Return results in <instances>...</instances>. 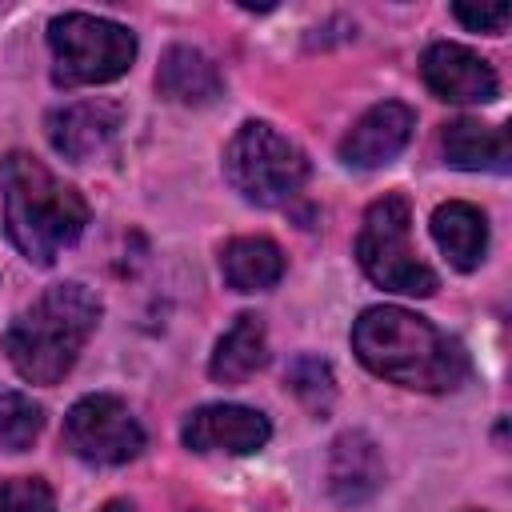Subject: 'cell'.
Segmentation results:
<instances>
[{
  "label": "cell",
  "mask_w": 512,
  "mask_h": 512,
  "mask_svg": "<svg viewBox=\"0 0 512 512\" xmlns=\"http://www.w3.org/2000/svg\"><path fill=\"white\" fill-rule=\"evenodd\" d=\"M352 348L368 372L416 392H452L468 376L460 340L396 304L360 312L352 324Z\"/></svg>",
  "instance_id": "cell-1"
},
{
  "label": "cell",
  "mask_w": 512,
  "mask_h": 512,
  "mask_svg": "<svg viewBox=\"0 0 512 512\" xmlns=\"http://www.w3.org/2000/svg\"><path fill=\"white\" fill-rule=\"evenodd\" d=\"M0 188H4V224L12 244L24 252V260L48 268L68 244L80 240L88 224L84 196L56 180L36 156L8 152L0 160Z\"/></svg>",
  "instance_id": "cell-2"
},
{
  "label": "cell",
  "mask_w": 512,
  "mask_h": 512,
  "mask_svg": "<svg viewBox=\"0 0 512 512\" xmlns=\"http://www.w3.org/2000/svg\"><path fill=\"white\" fill-rule=\"evenodd\" d=\"M100 324V300L84 284H52L4 332V352L28 384H56L80 360Z\"/></svg>",
  "instance_id": "cell-3"
},
{
  "label": "cell",
  "mask_w": 512,
  "mask_h": 512,
  "mask_svg": "<svg viewBox=\"0 0 512 512\" xmlns=\"http://www.w3.org/2000/svg\"><path fill=\"white\" fill-rule=\"evenodd\" d=\"M356 260L364 276L388 292H400V296L436 292V272L412 248V204L400 192H384L364 212V224L356 236Z\"/></svg>",
  "instance_id": "cell-4"
},
{
  "label": "cell",
  "mask_w": 512,
  "mask_h": 512,
  "mask_svg": "<svg viewBox=\"0 0 512 512\" xmlns=\"http://www.w3.org/2000/svg\"><path fill=\"white\" fill-rule=\"evenodd\" d=\"M48 48H52V80L60 88L108 84L124 76L136 60V36L124 24L88 12L56 16L48 24Z\"/></svg>",
  "instance_id": "cell-5"
},
{
  "label": "cell",
  "mask_w": 512,
  "mask_h": 512,
  "mask_svg": "<svg viewBox=\"0 0 512 512\" xmlns=\"http://www.w3.org/2000/svg\"><path fill=\"white\" fill-rule=\"evenodd\" d=\"M224 176H228V184L248 204L276 208V204L292 200L304 188V180H308V156L288 136H280L272 124L248 120L228 140Z\"/></svg>",
  "instance_id": "cell-6"
},
{
  "label": "cell",
  "mask_w": 512,
  "mask_h": 512,
  "mask_svg": "<svg viewBox=\"0 0 512 512\" xmlns=\"http://www.w3.org/2000/svg\"><path fill=\"white\" fill-rule=\"evenodd\" d=\"M64 444L88 464H128L144 452V428L120 396L96 392L68 408Z\"/></svg>",
  "instance_id": "cell-7"
},
{
  "label": "cell",
  "mask_w": 512,
  "mask_h": 512,
  "mask_svg": "<svg viewBox=\"0 0 512 512\" xmlns=\"http://www.w3.org/2000/svg\"><path fill=\"white\" fill-rule=\"evenodd\" d=\"M268 436H272L268 416L248 404H204L180 424V440L192 452L248 456V452H260Z\"/></svg>",
  "instance_id": "cell-8"
},
{
  "label": "cell",
  "mask_w": 512,
  "mask_h": 512,
  "mask_svg": "<svg viewBox=\"0 0 512 512\" xmlns=\"http://www.w3.org/2000/svg\"><path fill=\"white\" fill-rule=\"evenodd\" d=\"M424 84L432 88V96L452 100V104H488L496 100V72L484 56H476L464 44L440 40L424 52L420 60Z\"/></svg>",
  "instance_id": "cell-9"
},
{
  "label": "cell",
  "mask_w": 512,
  "mask_h": 512,
  "mask_svg": "<svg viewBox=\"0 0 512 512\" xmlns=\"http://www.w3.org/2000/svg\"><path fill=\"white\" fill-rule=\"evenodd\" d=\"M412 128H416V116H412L408 104H396V100L372 104L344 132L340 160L352 164V168H380V164H388L404 152V144L412 140Z\"/></svg>",
  "instance_id": "cell-10"
},
{
  "label": "cell",
  "mask_w": 512,
  "mask_h": 512,
  "mask_svg": "<svg viewBox=\"0 0 512 512\" xmlns=\"http://www.w3.org/2000/svg\"><path fill=\"white\" fill-rule=\"evenodd\" d=\"M124 124L120 104L112 100H80V104H64L48 116V140L60 156L68 160H92L96 152H104L116 132Z\"/></svg>",
  "instance_id": "cell-11"
},
{
  "label": "cell",
  "mask_w": 512,
  "mask_h": 512,
  "mask_svg": "<svg viewBox=\"0 0 512 512\" xmlns=\"http://www.w3.org/2000/svg\"><path fill=\"white\" fill-rule=\"evenodd\" d=\"M384 484V460L372 436L344 432L332 440L328 452V488L340 504H360Z\"/></svg>",
  "instance_id": "cell-12"
},
{
  "label": "cell",
  "mask_w": 512,
  "mask_h": 512,
  "mask_svg": "<svg viewBox=\"0 0 512 512\" xmlns=\"http://www.w3.org/2000/svg\"><path fill=\"white\" fill-rule=\"evenodd\" d=\"M444 160L464 172H508V132L500 124H480V120H452L440 132Z\"/></svg>",
  "instance_id": "cell-13"
},
{
  "label": "cell",
  "mask_w": 512,
  "mask_h": 512,
  "mask_svg": "<svg viewBox=\"0 0 512 512\" xmlns=\"http://www.w3.org/2000/svg\"><path fill=\"white\" fill-rule=\"evenodd\" d=\"M156 88H160V96H168L176 104H212L224 92V80H220V68L200 48L172 44L160 60Z\"/></svg>",
  "instance_id": "cell-14"
},
{
  "label": "cell",
  "mask_w": 512,
  "mask_h": 512,
  "mask_svg": "<svg viewBox=\"0 0 512 512\" xmlns=\"http://www.w3.org/2000/svg\"><path fill=\"white\" fill-rule=\"evenodd\" d=\"M432 240L440 244V252L448 256L452 268L472 272V268H480V260L488 252V220L480 208H472L464 200H448L432 212Z\"/></svg>",
  "instance_id": "cell-15"
},
{
  "label": "cell",
  "mask_w": 512,
  "mask_h": 512,
  "mask_svg": "<svg viewBox=\"0 0 512 512\" xmlns=\"http://www.w3.org/2000/svg\"><path fill=\"white\" fill-rule=\"evenodd\" d=\"M264 360H268V332H264V320L252 316V312H244V316H236V324L220 336V344H216V352H212V360H208V372H212V380H220V384H240V380H248L256 368H264Z\"/></svg>",
  "instance_id": "cell-16"
},
{
  "label": "cell",
  "mask_w": 512,
  "mask_h": 512,
  "mask_svg": "<svg viewBox=\"0 0 512 512\" xmlns=\"http://www.w3.org/2000/svg\"><path fill=\"white\" fill-rule=\"evenodd\" d=\"M220 272L236 292H264L284 276V252L268 236H236L220 256Z\"/></svg>",
  "instance_id": "cell-17"
},
{
  "label": "cell",
  "mask_w": 512,
  "mask_h": 512,
  "mask_svg": "<svg viewBox=\"0 0 512 512\" xmlns=\"http://www.w3.org/2000/svg\"><path fill=\"white\" fill-rule=\"evenodd\" d=\"M44 428V408L24 392H0V448L24 452Z\"/></svg>",
  "instance_id": "cell-18"
},
{
  "label": "cell",
  "mask_w": 512,
  "mask_h": 512,
  "mask_svg": "<svg viewBox=\"0 0 512 512\" xmlns=\"http://www.w3.org/2000/svg\"><path fill=\"white\" fill-rule=\"evenodd\" d=\"M288 388H292L312 412H324V408L332 404V392H336L328 364L316 360V356H300V360L288 368Z\"/></svg>",
  "instance_id": "cell-19"
},
{
  "label": "cell",
  "mask_w": 512,
  "mask_h": 512,
  "mask_svg": "<svg viewBox=\"0 0 512 512\" xmlns=\"http://www.w3.org/2000/svg\"><path fill=\"white\" fill-rule=\"evenodd\" d=\"M0 512H56V496L40 476H16L0 488Z\"/></svg>",
  "instance_id": "cell-20"
},
{
  "label": "cell",
  "mask_w": 512,
  "mask_h": 512,
  "mask_svg": "<svg viewBox=\"0 0 512 512\" xmlns=\"http://www.w3.org/2000/svg\"><path fill=\"white\" fill-rule=\"evenodd\" d=\"M452 16L472 32H504V24L512 20V8L508 4H480V8L476 4H456Z\"/></svg>",
  "instance_id": "cell-21"
},
{
  "label": "cell",
  "mask_w": 512,
  "mask_h": 512,
  "mask_svg": "<svg viewBox=\"0 0 512 512\" xmlns=\"http://www.w3.org/2000/svg\"><path fill=\"white\" fill-rule=\"evenodd\" d=\"M100 512H136V508H132L128 500H112V504H104Z\"/></svg>",
  "instance_id": "cell-22"
}]
</instances>
